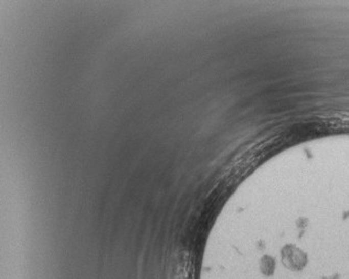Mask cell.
Listing matches in <instances>:
<instances>
[{
  "instance_id": "cell-1",
  "label": "cell",
  "mask_w": 349,
  "mask_h": 279,
  "mask_svg": "<svg viewBox=\"0 0 349 279\" xmlns=\"http://www.w3.org/2000/svg\"><path fill=\"white\" fill-rule=\"evenodd\" d=\"M284 263L287 267L299 269L305 264V256L298 250H286L284 255Z\"/></svg>"
},
{
  "instance_id": "cell-2",
  "label": "cell",
  "mask_w": 349,
  "mask_h": 279,
  "mask_svg": "<svg viewBox=\"0 0 349 279\" xmlns=\"http://www.w3.org/2000/svg\"><path fill=\"white\" fill-rule=\"evenodd\" d=\"M325 279H337L336 277H331V278H325Z\"/></svg>"
}]
</instances>
